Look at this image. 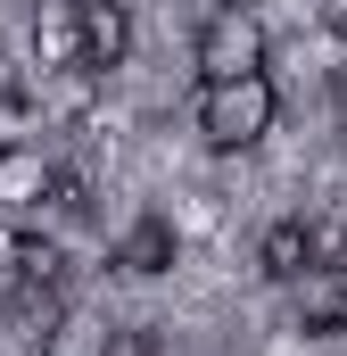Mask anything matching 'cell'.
Wrapping results in <instances>:
<instances>
[{
    "instance_id": "1",
    "label": "cell",
    "mask_w": 347,
    "mask_h": 356,
    "mask_svg": "<svg viewBox=\"0 0 347 356\" xmlns=\"http://www.w3.org/2000/svg\"><path fill=\"white\" fill-rule=\"evenodd\" d=\"M273 108H281V99H273L264 75L207 83V91H198V141H207V149H223V158H232V149H257L264 133H273Z\"/></svg>"
},
{
    "instance_id": "2",
    "label": "cell",
    "mask_w": 347,
    "mask_h": 356,
    "mask_svg": "<svg viewBox=\"0 0 347 356\" xmlns=\"http://www.w3.org/2000/svg\"><path fill=\"white\" fill-rule=\"evenodd\" d=\"M198 75L207 83H232V75H264V17L257 8H215L198 25Z\"/></svg>"
},
{
    "instance_id": "3",
    "label": "cell",
    "mask_w": 347,
    "mask_h": 356,
    "mask_svg": "<svg viewBox=\"0 0 347 356\" xmlns=\"http://www.w3.org/2000/svg\"><path fill=\"white\" fill-rule=\"evenodd\" d=\"M289 290H298V332H314V340L347 332V257H314Z\"/></svg>"
},
{
    "instance_id": "4",
    "label": "cell",
    "mask_w": 347,
    "mask_h": 356,
    "mask_svg": "<svg viewBox=\"0 0 347 356\" xmlns=\"http://www.w3.org/2000/svg\"><path fill=\"white\" fill-rule=\"evenodd\" d=\"M50 191H58V166H50L33 141H8V149H0V207H8V216L50 207Z\"/></svg>"
},
{
    "instance_id": "5",
    "label": "cell",
    "mask_w": 347,
    "mask_h": 356,
    "mask_svg": "<svg viewBox=\"0 0 347 356\" xmlns=\"http://www.w3.org/2000/svg\"><path fill=\"white\" fill-rule=\"evenodd\" d=\"M314 257H323V232H314L306 216H281V224H264V241H257V273H264V282H298Z\"/></svg>"
},
{
    "instance_id": "6",
    "label": "cell",
    "mask_w": 347,
    "mask_h": 356,
    "mask_svg": "<svg viewBox=\"0 0 347 356\" xmlns=\"http://www.w3.org/2000/svg\"><path fill=\"white\" fill-rule=\"evenodd\" d=\"M75 17H83V67H124V50H133V8L124 0H75Z\"/></svg>"
},
{
    "instance_id": "7",
    "label": "cell",
    "mask_w": 347,
    "mask_h": 356,
    "mask_svg": "<svg viewBox=\"0 0 347 356\" xmlns=\"http://www.w3.org/2000/svg\"><path fill=\"white\" fill-rule=\"evenodd\" d=\"M116 266H124V273H166L174 266V224H166V216H141V224L116 241Z\"/></svg>"
},
{
    "instance_id": "8",
    "label": "cell",
    "mask_w": 347,
    "mask_h": 356,
    "mask_svg": "<svg viewBox=\"0 0 347 356\" xmlns=\"http://www.w3.org/2000/svg\"><path fill=\"white\" fill-rule=\"evenodd\" d=\"M8 323H17V332H33V340H50V332L67 323L58 282H17V290H8Z\"/></svg>"
},
{
    "instance_id": "9",
    "label": "cell",
    "mask_w": 347,
    "mask_h": 356,
    "mask_svg": "<svg viewBox=\"0 0 347 356\" xmlns=\"http://www.w3.org/2000/svg\"><path fill=\"white\" fill-rule=\"evenodd\" d=\"M8 257H17V282H58V241H42V232H25Z\"/></svg>"
},
{
    "instance_id": "10",
    "label": "cell",
    "mask_w": 347,
    "mask_h": 356,
    "mask_svg": "<svg viewBox=\"0 0 347 356\" xmlns=\"http://www.w3.org/2000/svg\"><path fill=\"white\" fill-rule=\"evenodd\" d=\"M339 58H347V17H339Z\"/></svg>"
}]
</instances>
